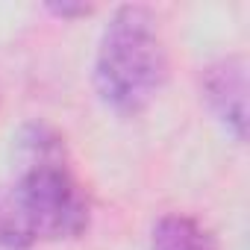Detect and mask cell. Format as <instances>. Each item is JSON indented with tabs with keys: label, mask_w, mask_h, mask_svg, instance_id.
Returning a JSON list of instances; mask_svg holds the SVG:
<instances>
[{
	"label": "cell",
	"mask_w": 250,
	"mask_h": 250,
	"mask_svg": "<svg viewBox=\"0 0 250 250\" xmlns=\"http://www.w3.org/2000/svg\"><path fill=\"white\" fill-rule=\"evenodd\" d=\"M3 194L36 241H74L91 227V200L65 136L44 121H27L18 130L15 174Z\"/></svg>",
	"instance_id": "cell-1"
},
{
	"label": "cell",
	"mask_w": 250,
	"mask_h": 250,
	"mask_svg": "<svg viewBox=\"0 0 250 250\" xmlns=\"http://www.w3.org/2000/svg\"><path fill=\"white\" fill-rule=\"evenodd\" d=\"M168 71L159 15L142 3L118 6L100 30L91 65V83L100 103L121 118H136L159 97Z\"/></svg>",
	"instance_id": "cell-2"
},
{
	"label": "cell",
	"mask_w": 250,
	"mask_h": 250,
	"mask_svg": "<svg viewBox=\"0 0 250 250\" xmlns=\"http://www.w3.org/2000/svg\"><path fill=\"white\" fill-rule=\"evenodd\" d=\"M200 91L212 118L232 142L247 136V62L244 56H221L200 74Z\"/></svg>",
	"instance_id": "cell-3"
},
{
	"label": "cell",
	"mask_w": 250,
	"mask_h": 250,
	"mask_svg": "<svg viewBox=\"0 0 250 250\" xmlns=\"http://www.w3.org/2000/svg\"><path fill=\"white\" fill-rule=\"evenodd\" d=\"M150 250H221V247L197 218L183 212H168L153 224Z\"/></svg>",
	"instance_id": "cell-4"
},
{
	"label": "cell",
	"mask_w": 250,
	"mask_h": 250,
	"mask_svg": "<svg viewBox=\"0 0 250 250\" xmlns=\"http://www.w3.org/2000/svg\"><path fill=\"white\" fill-rule=\"evenodd\" d=\"M33 247H36L33 232L12 209L9 197L0 191V250H33Z\"/></svg>",
	"instance_id": "cell-5"
},
{
	"label": "cell",
	"mask_w": 250,
	"mask_h": 250,
	"mask_svg": "<svg viewBox=\"0 0 250 250\" xmlns=\"http://www.w3.org/2000/svg\"><path fill=\"white\" fill-rule=\"evenodd\" d=\"M47 12L53 18H62V21H77V18H88L94 9L88 3H71V0H62V3H47Z\"/></svg>",
	"instance_id": "cell-6"
}]
</instances>
